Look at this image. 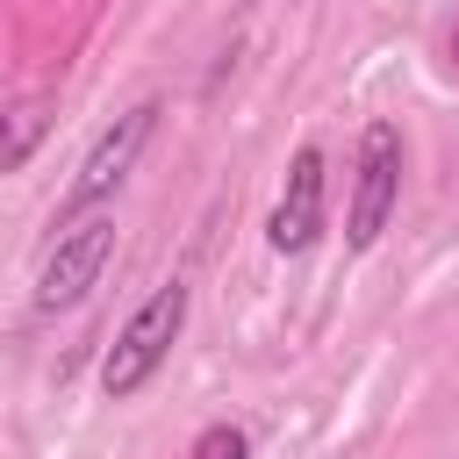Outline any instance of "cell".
Returning a JSON list of instances; mask_svg holds the SVG:
<instances>
[{
  "instance_id": "obj_1",
  "label": "cell",
  "mask_w": 459,
  "mask_h": 459,
  "mask_svg": "<svg viewBox=\"0 0 459 459\" xmlns=\"http://www.w3.org/2000/svg\"><path fill=\"white\" fill-rule=\"evenodd\" d=\"M158 100H136V108H122L100 136H93V151L79 158V172H72V186H65V201L50 208V230L65 237L72 222H86V215H100L115 194H122V179L136 172V158H143V143H151V129H158Z\"/></svg>"
},
{
  "instance_id": "obj_2",
  "label": "cell",
  "mask_w": 459,
  "mask_h": 459,
  "mask_svg": "<svg viewBox=\"0 0 459 459\" xmlns=\"http://www.w3.org/2000/svg\"><path fill=\"white\" fill-rule=\"evenodd\" d=\"M186 280H165L122 330H115V344H108V359H100V394L108 402H129V394H143L151 380H158V366L172 359V344H179V330H186Z\"/></svg>"
},
{
  "instance_id": "obj_3",
  "label": "cell",
  "mask_w": 459,
  "mask_h": 459,
  "mask_svg": "<svg viewBox=\"0 0 459 459\" xmlns=\"http://www.w3.org/2000/svg\"><path fill=\"white\" fill-rule=\"evenodd\" d=\"M108 258H115V215L100 208V215H86V222H72L50 251H43V265H36V308L43 316H57V308H79L93 287H100V273H108Z\"/></svg>"
},
{
  "instance_id": "obj_4",
  "label": "cell",
  "mask_w": 459,
  "mask_h": 459,
  "mask_svg": "<svg viewBox=\"0 0 459 459\" xmlns=\"http://www.w3.org/2000/svg\"><path fill=\"white\" fill-rule=\"evenodd\" d=\"M351 208H344V244L351 251H373L394 201H402V129L394 122H366L359 136V165H351Z\"/></svg>"
},
{
  "instance_id": "obj_5",
  "label": "cell",
  "mask_w": 459,
  "mask_h": 459,
  "mask_svg": "<svg viewBox=\"0 0 459 459\" xmlns=\"http://www.w3.org/2000/svg\"><path fill=\"white\" fill-rule=\"evenodd\" d=\"M323 237V151L316 143H301L294 151V165H287V186H280V201H273V222H265V244L273 251H308Z\"/></svg>"
},
{
  "instance_id": "obj_6",
  "label": "cell",
  "mask_w": 459,
  "mask_h": 459,
  "mask_svg": "<svg viewBox=\"0 0 459 459\" xmlns=\"http://www.w3.org/2000/svg\"><path fill=\"white\" fill-rule=\"evenodd\" d=\"M50 115H57L50 93H22V100L0 108V172H22L36 158V143L50 136Z\"/></svg>"
},
{
  "instance_id": "obj_7",
  "label": "cell",
  "mask_w": 459,
  "mask_h": 459,
  "mask_svg": "<svg viewBox=\"0 0 459 459\" xmlns=\"http://www.w3.org/2000/svg\"><path fill=\"white\" fill-rule=\"evenodd\" d=\"M186 459H251V437L237 430V423H208L201 437H194V452Z\"/></svg>"
},
{
  "instance_id": "obj_8",
  "label": "cell",
  "mask_w": 459,
  "mask_h": 459,
  "mask_svg": "<svg viewBox=\"0 0 459 459\" xmlns=\"http://www.w3.org/2000/svg\"><path fill=\"white\" fill-rule=\"evenodd\" d=\"M452 57H459V29H452Z\"/></svg>"
}]
</instances>
